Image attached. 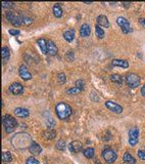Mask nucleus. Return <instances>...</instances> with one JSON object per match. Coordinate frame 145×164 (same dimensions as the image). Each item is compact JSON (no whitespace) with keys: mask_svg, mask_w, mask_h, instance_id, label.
I'll list each match as a JSON object with an SVG mask.
<instances>
[{"mask_svg":"<svg viewBox=\"0 0 145 164\" xmlns=\"http://www.w3.org/2000/svg\"><path fill=\"white\" fill-rule=\"evenodd\" d=\"M52 11H53L54 16H56V18H61V16H62V7H61L59 4L53 5Z\"/></svg>","mask_w":145,"mask_h":164,"instance_id":"21","label":"nucleus"},{"mask_svg":"<svg viewBox=\"0 0 145 164\" xmlns=\"http://www.w3.org/2000/svg\"><path fill=\"white\" fill-rule=\"evenodd\" d=\"M126 84L130 88H136L140 84V78L135 73H128L126 75Z\"/></svg>","mask_w":145,"mask_h":164,"instance_id":"4","label":"nucleus"},{"mask_svg":"<svg viewBox=\"0 0 145 164\" xmlns=\"http://www.w3.org/2000/svg\"><path fill=\"white\" fill-rule=\"evenodd\" d=\"M76 87H78L81 91H82L83 89H84V81L82 80V79H79V80L76 81Z\"/></svg>","mask_w":145,"mask_h":164,"instance_id":"31","label":"nucleus"},{"mask_svg":"<svg viewBox=\"0 0 145 164\" xmlns=\"http://www.w3.org/2000/svg\"><path fill=\"white\" fill-rule=\"evenodd\" d=\"M97 24H98V26L100 27H103V28H108L110 27V22H108L107 18L105 16L103 15H100L98 16V18H97Z\"/></svg>","mask_w":145,"mask_h":164,"instance_id":"14","label":"nucleus"},{"mask_svg":"<svg viewBox=\"0 0 145 164\" xmlns=\"http://www.w3.org/2000/svg\"><path fill=\"white\" fill-rule=\"evenodd\" d=\"M63 37H65V39L68 42H72L75 38V31L72 29L66 31V32L63 33Z\"/></svg>","mask_w":145,"mask_h":164,"instance_id":"20","label":"nucleus"},{"mask_svg":"<svg viewBox=\"0 0 145 164\" xmlns=\"http://www.w3.org/2000/svg\"><path fill=\"white\" fill-rule=\"evenodd\" d=\"M141 94L145 98V84L143 85V87H142V88H141Z\"/></svg>","mask_w":145,"mask_h":164,"instance_id":"37","label":"nucleus"},{"mask_svg":"<svg viewBox=\"0 0 145 164\" xmlns=\"http://www.w3.org/2000/svg\"><path fill=\"white\" fill-rule=\"evenodd\" d=\"M139 23H140V25L142 27H144L145 28V19H139Z\"/></svg>","mask_w":145,"mask_h":164,"instance_id":"36","label":"nucleus"},{"mask_svg":"<svg viewBox=\"0 0 145 164\" xmlns=\"http://www.w3.org/2000/svg\"><path fill=\"white\" fill-rule=\"evenodd\" d=\"M105 107H106L107 109H110V111L116 113V114H121L123 112V108L121 105L115 103V102H111V101H107L106 103H105Z\"/></svg>","mask_w":145,"mask_h":164,"instance_id":"9","label":"nucleus"},{"mask_svg":"<svg viewBox=\"0 0 145 164\" xmlns=\"http://www.w3.org/2000/svg\"><path fill=\"white\" fill-rule=\"evenodd\" d=\"M1 5H2V7H4V8H10L13 6V3L12 2L3 1V2H1Z\"/></svg>","mask_w":145,"mask_h":164,"instance_id":"33","label":"nucleus"},{"mask_svg":"<svg viewBox=\"0 0 145 164\" xmlns=\"http://www.w3.org/2000/svg\"><path fill=\"white\" fill-rule=\"evenodd\" d=\"M138 156L141 160H145V148L143 150H139L138 151Z\"/></svg>","mask_w":145,"mask_h":164,"instance_id":"34","label":"nucleus"},{"mask_svg":"<svg viewBox=\"0 0 145 164\" xmlns=\"http://www.w3.org/2000/svg\"><path fill=\"white\" fill-rule=\"evenodd\" d=\"M8 90H9L12 94L19 95L24 92V86L22 85L21 83H19V82H13V83L10 84L9 87H8Z\"/></svg>","mask_w":145,"mask_h":164,"instance_id":"8","label":"nucleus"},{"mask_svg":"<svg viewBox=\"0 0 145 164\" xmlns=\"http://www.w3.org/2000/svg\"><path fill=\"white\" fill-rule=\"evenodd\" d=\"M94 153H95V151H94V149L91 148V147H89V148H86L84 151H83V154H84V156L86 158H88V159H91V158L94 156Z\"/></svg>","mask_w":145,"mask_h":164,"instance_id":"22","label":"nucleus"},{"mask_svg":"<svg viewBox=\"0 0 145 164\" xmlns=\"http://www.w3.org/2000/svg\"><path fill=\"white\" fill-rule=\"evenodd\" d=\"M29 151L33 155H39L41 152H42V148H41L37 143H32L31 146L29 147Z\"/></svg>","mask_w":145,"mask_h":164,"instance_id":"16","label":"nucleus"},{"mask_svg":"<svg viewBox=\"0 0 145 164\" xmlns=\"http://www.w3.org/2000/svg\"><path fill=\"white\" fill-rule=\"evenodd\" d=\"M81 90L78 88V87H72V88H69L66 89V93L68 94H78V93H80Z\"/></svg>","mask_w":145,"mask_h":164,"instance_id":"28","label":"nucleus"},{"mask_svg":"<svg viewBox=\"0 0 145 164\" xmlns=\"http://www.w3.org/2000/svg\"><path fill=\"white\" fill-rule=\"evenodd\" d=\"M116 24H118L120 26V28L122 29L123 33L128 34V33H130L131 31H132L129 21H128L127 19H125L124 16H119V18L116 19Z\"/></svg>","mask_w":145,"mask_h":164,"instance_id":"6","label":"nucleus"},{"mask_svg":"<svg viewBox=\"0 0 145 164\" xmlns=\"http://www.w3.org/2000/svg\"><path fill=\"white\" fill-rule=\"evenodd\" d=\"M7 21L12 23L13 26H21V25H25V16H21L18 12H15L12 10H9L5 13Z\"/></svg>","mask_w":145,"mask_h":164,"instance_id":"2","label":"nucleus"},{"mask_svg":"<svg viewBox=\"0 0 145 164\" xmlns=\"http://www.w3.org/2000/svg\"><path fill=\"white\" fill-rule=\"evenodd\" d=\"M19 75L21 76L24 80H30L32 78V74L30 73V71L28 70V68L26 65H22L19 69Z\"/></svg>","mask_w":145,"mask_h":164,"instance_id":"10","label":"nucleus"},{"mask_svg":"<svg viewBox=\"0 0 145 164\" xmlns=\"http://www.w3.org/2000/svg\"><path fill=\"white\" fill-rule=\"evenodd\" d=\"M69 150L72 153H79L82 150V143L79 142V141H74L69 145Z\"/></svg>","mask_w":145,"mask_h":164,"instance_id":"11","label":"nucleus"},{"mask_svg":"<svg viewBox=\"0 0 145 164\" xmlns=\"http://www.w3.org/2000/svg\"><path fill=\"white\" fill-rule=\"evenodd\" d=\"M2 123H3L4 129L7 134L12 132L15 129V127L18 126V122H16V120L9 114L3 116V118H2Z\"/></svg>","mask_w":145,"mask_h":164,"instance_id":"3","label":"nucleus"},{"mask_svg":"<svg viewBox=\"0 0 145 164\" xmlns=\"http://www.w3.org/2000/svg\"><path fill=\"white\" fill-rule=\"evenodd\" d=\"M95 32H96V36H97V38H99V39H102L103 37H104V31H103V29L100 26H97L95 27Z\"/></svg>","mask_w":145,"mask_h":164,"instance_id":"25","label":"nucleus"},{"mask_svg":"<svg viewBox=\"0 0 145 164\" xmlns=\"http://www.w3.org/2000/svg\"><path fill=\"white\" fill-rule=\"evenodd\" d=\"M122 4H123V5H124V6H125V7H127V8H128V7H129V6H130V5H131V3H130V2H128V3H126V2H123V3H122Z\"/></svg>","mask_w":145,"mask_h":164,"instance_id":"38","label":"nucleus"},{"mask_svg":"<svg viewBox=\"0 0 145 164\" xmlns=\"http://www.w3.org/2000/svg\"><path fill=\"white\" fill-rule=\"evenodd\" d=\"M55 113H56L57 117L60 120H66L71 116L72 114V109L69 105L66 103H59L55 107Z\"/></svg>","mask_w":145,"mask_h":164,"instance_id":"1","label":"nucleus"},{"mask_svg":"<svg viewBox=\"0 0 145 164\" xmlns=\"http://www.w3.org/2000/svg\"><path fill=\"white\" fill-rule=\"evenodd\" d=\"M74 58H75V55H74V52L72 50H69V52H66V59L68 61H74Z\"/></svg>","mask_w":145,"mask_h":164,"instance_id":"29","label":"nucleus"},{"mask_svg":"<svg viewBox=\"0 0 145 164\" xmlns=\"http://www.w3.org/2000/svg\"><path fill=\"white\" fill-rule=\"evenodd\" d=\"M91 33V28L88 24H83L80 28V35L82 37H88Z\"/></svg>","mask_w":145,"mask_h":164,"instance_id":"15","label":"nucleus"},{"mask_svg":"<svg viewBox=\"0 0 145 164\" xmlns=\"http://www.w3.org/2000/svg\"><path fill=\"white\" fill-rule=\"evenodd\" d=\"M47 50H48V55L53 56L56 55L57 53V46L55 43L51 40H47Z\"/></svg>","mask_w":145,"mask_h":164,"instance_id":"12","label":"nucleus"},{"mask_svg":"<svg viewBox=\"0 0 145 164\" xmlns=\"http://www.w3.org/2000/svg\"><path fill=\"white\" fill-rule=\"evenodd\" d=\"M111 65L116 67H121V68H128L129 67V63L125 60H118V59H115V60L111 61Z\"/></svg>","mask_w":145,"mask_h":164,"instance_id":"17","label":"nucleus"},{"mask_svg":"<svg viewBox=\"0 0 145 164\" xmlns=\"http://www.w3.org/2000/svg\"><path fill=\"white\" fill-rule=\"evenodd\" d=\"M57 81L59 82V83H65L66 82V75L65 73H59V74H57Z\"/></svg>","mask_w":145,"mask_h":164,"instance_id":"30","label":"nucleus"},{"mask_svg":"<svg viewBox=\"0 0 145 164\" xmlns=\"http://www.w3.org/2000/svg\"><path fill=\"white\" fill-rule=\"evenodd\" d=\"M15 115L21 118H26L30 115V112L29 110L26 108H21V107H19V108L15 109Z\"/></svg>","mask_w":145,"mask_h":164,"instance_id":"13","label":"nucleus"},{"mask_svg":"<svg viewBox=\"0 0 145 164\" xmlns=\"http://www.w3.org/2000/svg\"><path fill=\"white\" fill-rule=\"evenodd\" d=\"M37 43L39 45V47H40V49L42 50L43 53H48V50H47V41L45 40V39L43 38H40L37 40Z\"/></svg>","mask_w":145,"mask_h":164,"instance_id":"18","label":"nucleus"},{"mask_svg":"<svg viewBox=\"0 0 145 164\" xmlns=\"http://www.w3.org/2000/svg\"><path fill=\"white\" fill-rule=\"evenodd\" d=\"M110 80L113 82H115V83H116V84H119V85H121L122 84V77L119 74H113L110 76Z\"/></svg>","mask_w":145,"mask_h":164,"instance_id":"26","label":"nucleus"},{"mask_svg":"<svg viewBox=\"0 0 145 164\" xmlns=\"http://www.w3.org/2000/svg\"><path fill=\"white\" fill-rule=\"evenodd\" d=\"M102 157L107 163H113L116 160L118 156H116V152L113 149H110V147H105L102 151Z\"/></svg>","mask_w":145,"mask_h":164,"instance_id":"5","label":"nucleus"},{"mask_svg":"<svg viewBox=\"0 0 145 164\" xmlns=\"http://www.w3.org/2000/svg\"><path fill=\"white\" fill-rule=\"evenodd\" d=\"M139 129L137 127H133L129 130V144L131 146H136L138 144Z\"/></svg>","mask_w":145,"mask_h":164,"instance_id":"7","label":"nucleus"},{"mask_svg":"<svg viewBox=\"0 0 145 164\" xmlns=\"http://www.w3.org/2000/svg\"><path fill=\"white\" fill-rule=\"evenodd\" d=\"M10 56V52L8 47H2L1 48V58L3 61H7Z\"/></svg>","mask_w":145,"mask_h":164,"instance_id":"23","label":"nucleus"},{"mask_svg":"<svg viewBox=\"0 0 145 164\" xmlns=\"http://www.w3.org/2000/svg\"><path fill=\"white\" fill-rule=\"evenodd\" d=\"M9 32V34L10 35H12V36H18V35H19V33H21V31H19V30H9L8 31Z\"/></svg>","mask_w":145,"mask_h":164,"instance_id":"35","label":"nucleus"},{"mask_svg":"<svg viewBox=\"0 0 145 164\" xmlns=\"http://www.w3.org/2000/svg\"><path fill=\"white\" fill-rule=\"evenodd\" d=\"M1 158H2V162H10L12 160V155L9 152H3Z\"/></svg>","mask_w":145,"mask_h":164,"instance_id":"24","label":"nucleus"},{"mask_svg":"<svg viewBox=\"0 0 145 164\" xmlns=\"http://www.w3.org/2000/svg\"><path fill=\"white\" fill-rule=\"evenodd\" d=\"M123 160H124V162H126L127 164H136V159L130 153H128V152L124 154Z\"/></svg>","mask_w":145,"mask_h":164,"instance_id":"19","label":"nucleus"},{"mask_svg":"<svg viewBox=\"0 0 145 164\" xmlns=\"http://www.w3.org/2000/svg\"><path fill=\"white\" fill-rule=\"evenodd\" d=\"M26 164H39V161L34 157H30V158H28V159H27Z\"/></svg>","mask_w":145,"mask_h":164,"instance_id":"32","label":"nucleus"},{"mask_svg":"<svg viewBox=\"0 0 145 164\" xmlns=\"http://www.w3.org/2000/svg\"><path fill=\"white\" fill-rule=\"evenodd\" d=\"M55 147L57 148V150H59V151H63L66 148V143H65V141H62V140H60V141H58V142L56 143V145H55Z\"/></svg>","mask_w":145,"mask_h":164,"instance_id":"27","label":"nucleus"}]
</instances>
